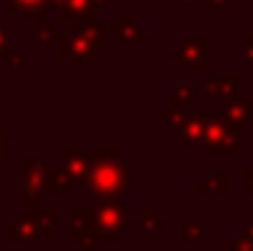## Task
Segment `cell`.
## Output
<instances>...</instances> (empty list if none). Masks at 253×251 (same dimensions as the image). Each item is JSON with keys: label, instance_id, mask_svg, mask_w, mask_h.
Returning <instances> with one entry per match:
<instances>
[{"label": "cell", "instance_id": "obj_1", "mask_svg": "<svg viewBox=\"0 0 253 251\" xmlns=\"http://www.w3.org/2000/svg\"><path fill=\"white\" fill-rule=\"evenodd\" d=\"M129 189V165L119 162L113 157H100L89 176V192L100 195L102 200H116Z\"/></svg>", "mask_w": 253, "mask_h": 251}, {"label": "cell", "instance_id": "obj_2", "mask_svg": "<svg viewBox=\"0 0 253 251\" xmlns=\"http://www.w3.org/2000/svg\"><path fill=\"white\" fill-rule=\"evenodd\" d=\"M208 157H218V154H232L234 159L243 157V138H240V124L229 122V124H218L210 122L208 127Z\"/></svg>", "mask_w": 253, "mask_h": 251}, {"label": "cell", "instance_id": "obj_3", "mask_svg": "<svg viewBox=\"0 0 253 251\" xmlns=\"http://www.w3.org/2000/svg\"><path fill=\"white\" fill-rule=\"evenodd\" d=\"M89 216L94 219V227L100 230V241H105L108 238V232H111V238H116L122 230H126V222H129V216H126V211L124 208H119V205H100V208H94Z\"/></svg>", "mask_w": 253, "mask_h": 251}, {"label": "cell", "instance_id": "obj_4", "mask_svg": "<svg viewBox=\"0 0 253 251\" xmlns=\"http://www.w3.org/2000/svg\"><path fill=\"white\" fill-rule=\"evenodd\" d=\"M251 111H253V100L248 98H240L237 92H229L224 98V103H221V113L229 119V122L234 124H243L251 119Z\"/></svg>", "mask_w": 253, "mask_h": 251}, {"label": "cell", "instance_id": "obj_5", "mask_svg": "<svg viewBox=\"0 0 253 251\" xmlns=\"http://www.w3.org/2000/svg\"><path fill=\"white\" fill-rule=\"evenodd\" d=\"M175 57L186 65V68L202 70V68H205V38L183 41V44H180V49L175 51Z\"/></svg>", "mask_w": 253, "mask_h": 251}, {"label": "cell", "instance_id": "obj_6", "mask_svg": "<svg viewBox=\"0 0 253 251\" xmlns=\"http://www.w3.org/2000/svg\"><path fill=\"white\" fill-rule=\"evenodd\" d=\"M11 238H14L16 246H19V243L35 246V243H43V227L38 222H33V219H22V222H16L11 227Z\"/></svg>", "mask_w": 253, "mask_h": 251}, {"label": "cell", "instance_id": "obj_7", "mask_svg": "<svg viewBox=\"0 0 253 251\" xmlns=\"http://www.w3.org/2000/svg\"><path fill=\"white\" fill-rule=\"evenodd\" d=\"M210 122H213V116H208V113H205V116H191V119L186 116V119H183V124H180L178 130L183 133V141L194 146V143H200L205 135H208Z\"/></svg>", "mask_w": 253, "mask_h": 251}, {"label": "cell", "instance_id": "obj_8", "mask_svg": "<svg viewBox=\"0 0 253 251\" xmlns=\"http://www.w3.org/2000/svg\"><path fill=\"white\" fill-rule=\"evenodd\" d=\"M59 162H62V170L68 173L73 181L86 178V159H84L81 151H73V149H59Z\"/></svg>", "mask_w": 253, "mask_h": 251}, {"label": "cell", "instance_id": "obj_9", "mask_svg": "<svg viewBox=\"0 0 253 251\" xmlns=\"http://www.w3.org/2000/svg\"><path fill=\"white\" fill-rule=\"evenodd\" d=\"M94 8H97L94 0H65V3L59 5V16H62L65 22H81V19H86V16H92Z\"/></svg>", "mask_w": 253, "mask_h": 251}, {"label": "cell", "instance_id": "obj_10", "mask_svg": "<svg viewBox=\"0 0 253 251\" xmlns=\"http://www.w3.org/2000/svg\"><path fill=\"white\" fill-rule=\"evenodd\" d=\"M46 3H49V0H11V8L19 11L27 19H35L41 25V19L46 16Z\"/></svg>", "mask_w": 253, "mask_h": 251}, {"label": "cell", "instance_id": "obj_11", "mask_svg": "<svg viewBox=\"0 0 253 251\" xmlns=\"http://www.w3.org/2000/svg\"><path fill=\"white\" fill-rule=\"evenodd\" d=\"M191 103H194V89L186 87V84L175 87V92L170 95V105H172V108H189Z\"/></svg>", "mask_w": 253, "mask_h": 251}, {"label": "cell", "instance_id": "obj_12", "mask_svg": "<svg viewBox=\"0 0 253 251\" xmlns=\"http://www.w3.org/2000/svg\"><path fill=\"white\" fill-rule=\"evenodd\" d=\"M208 187L213 189V192H218V195H226V192H229V173L221 170V173L208 176Z\"/></svg>", "mask_w": 253, "mask_h": 251}, {"label": "cell", "instance_id": "obj_13", "mask_svg": "<svg viewBox=\"0 0 253 251\" xmlns=\"http://www.w3.org/2000/svg\"><path fill=\"white\" fill-rule=\"evenodd\" d=\"M43 222L46 230H51L54 224H57V211H46L43 205H41V211H38V224Z\"/></svg>", "mask_w": 253, "mask_h": 251}, {"label": "cell", "instance_id": "obj_14", "mask_svg": "<svg viewBox=\"0 0 253 251\" xmlns=\"http://www.w3.org/2000/svg\"><path fill=\"white\" fill-rule=\"evenodd\" d=\"M232 251H253V243H248L245 235H240L237 241H232Z\"/></svg>", "mask_w": 253, "mask_h": 251}, {"label": "cell", "instance_id": "obj_15", "mask_svg": "<svg viewBox=\"0 0 253 251\" xmlns=\"http://www.w3.org/2000/svg\"><path fill=\"white\" fill-rule=\"evenodd\" d=\"M8 54V30L5 25H0V57Z\"/></svg>", "mask_w": 253, "mask_h": 251}, {"label": "cell", "instance_id": "obj_16", "mask_svg": "<svg viewBox=\"0 0 253 251\" xmlns=\"http://www.w3.org/2000/svg\"><path fill=\"white\" fill-rule=\"evenodd\" d=\"M245 192H248V195H253V170H248V173H245Z\"/></svg>", "mask_w": 253, "mask_h": 251}, {"label": "cell", "instance_id": "obj_17", "mask_svg": "<svg viewBox=\"0 0 253 251\" xmlns=\"http://www.w3.org/2000/svg\"><path fill=\"white\" fill-rule=\"evenodd\" d=\"M208 3H210V8H226L229 0H208Z\"/></svg>", "mask_w": 253, "mask_h": 251}, {"label": "cell", "instance_id": "obj_18", "mask_svg": "<svg viewBox=\"0 0 253 251\" xmlns=\"http://www.w3.org/2000/svg\"><path fill=\"white\" fill-rule=\"evenodd\" d=\"M5 146H8V138L0 135V159H3V154H5Z\"/></svg>", "mask_w": 253, "mask_h": 251}]
</instances>
